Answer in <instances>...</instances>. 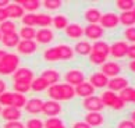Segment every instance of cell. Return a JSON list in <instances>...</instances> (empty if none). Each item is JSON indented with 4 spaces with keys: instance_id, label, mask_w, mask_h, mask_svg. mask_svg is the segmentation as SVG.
Here are the masks:
<instances>
[{
    "instance_id": "28",
    "label": "cell",
    "mask_w": 135,
    "mask_h": 128,
    "mask_svg": "<svg viewBox=\"0 0 135 128\" xmlns=\"http://www.w3.org/2000/svg\"><path fill=\"white\" fill-rule=\"evenodd\" d=\"M49 82L46 80H43L42 77H38V78H33V81L31 82V89L35 92H42V91H46L49 89Z\"/></svg>"
},
{
    "instance_id": "41",
    "label": "cell",
    "mask_w": 135,
    "mask_h": 128,
    "mask_svg": "<svg viewBox=\"0 0 135 128\" xmlns=\"http://www.w3.org/2000/svg\"><path fill=\"white\" fill-rule=\"evenodd\" d=\"M13 93L14 92H4L0 95V106H4V107H7V106H11V103H13Z\"/></svg>"
},
{
    "instance_id": "29",
    "label": "cell",
    "mask_w": 135,
    "mask_h": 128,
    "mask_svg": "<svg viewBox=\"0 0 135 128\" xmlns=\"http://www.w3.org/2000/svg\"><path fill=\"white\" fill-rule=\"evenodd\" d=\"M18 35H20V39H22V41H35L36 29L31 27H22L21 31L18 32Z\"/></svg>"
},
{
    "instance_id": "44",
    "label": "cell",
    "mask_w": 135,
    "mask_h": 128,
    "mask_svg": "<svg viewBox=\"0 0 135 128\" xmlns=\"http://www.w3.org/2000/svg\"><path fill=\"white\" fill-rule=\"evenodd\" d=\"M63 124L61 119H57V117H49V119L43 122L45 128H52V127H56V125H60Z\"/></svg>"
},
{
    "instance_id": "61",
    "label": "cell",
    "mask_w": 135,
    "mask_h": 128,
    "mask_svg": "<svg viewBox=\"0 0 135 128\" xmlns=\"http://www.w3.org/2000/svg\"><path fill=\"white\" fill-rule=\"evenodd\" d=\"M0 42H2V33H0Z\"/></svg>"
},
{
    "instance_id": "40",
    "label": "cell",
    "mask_w": 135,
    "mask_h": 128,
    "mask_svg": "<svg viewBox=\"0 0 135 128\" xmlns=\"http://www.w3.org/2000/svg\"><path fill=\"white\" fill-rule=\"evenodd\" d=\"M22 22H24V27H31V28H35V27H36V14H33V13L24 14V17H22Z\"/></svg>"
},
{
    "instance_id": "3",
    "label": "cell",
    "mask_w": 135,
    "mask_h": 128,
    "mask_svg": "<svg viewBox=\"0 0 135 128\" xmlns=\"http://www.w3.org/2000/svg\"><path fill=\"white\" fill-rule=\"evenodd\" d=\"M14 82H22V83H31L33 81V71L27 67L17 68L16 72L13 74Z\"/></svg>"
},
{
    "instance_id": "15",
    "label": "cell",
    "mask_w": 135,
    "mask_h": 128,
    "mask_svg": "<svg viewBox=\"0 0 135 128\" xmlns=\"http://www.w3.org/2000/svg\"><path fill=\"white\" fill-rule=\"evenodd\" d=\"M104 121V117L100 111H88L85 116V122L91 127H99L102 125Z\"/></svg>"
},
{
    "instance_id": "16",
    "label": "cell",
    "mask_w": 135,
    "mask_h": 128,
    "mask_svg": "<svg viewBox=\"0 0 135 128\" xmlns=\"http://www.w3.org/2000/svg\"><path fill=\"white\" fill-rule=\"evenodd\" d=\"M95 93V88L91 85V82H86L84 81L82 83L75 86V95L77 96H81V97H89V96H93Z\"/></svg>"
},
{
    "instance_id": "20",
    "label": "cell",
    "mask_w": 135,
    "mask_h": 128,
    "mask_svg": "<svg viewBox=\"0 0 135 128\" xmlns=\"http://www.w3.org/2000/svg\"><path fill=\"white\" fill-rule=\"evenodd\" d=\"M84 17L89 24H99L100 22V18H102V13L99 11L98 8L91 7V8H88L86 11H85Z\"/></svg>"
},
{
    "instance_id": "11",
    "label": "cell",
    "mask_w": 135,
    "mask_h": 128,
    "mask_svg": "<svg viewBox=\"0 0 135 128\" xmlns=\"http://www.w3.org/2000/svg\"><path fill=\"white\" fill-rule=\"evenodd\" d=\"M84 81H85V75L81 70H70L66 74V82L73 85L74 88L79 85V83H82Z\"/></svg>"
},
{
    "instance_id": "58",
    "label": "cell",
    "mask_w": 135,
    "mask_h": 128,
    "mask_svg": "<svg viewBox=\"0 0 135 128\" xmlns=\"http://www.w3.org/2000/svg\"><path fill=\"white\" fill-rule=\"evenodd\" d=\"M52 128H66L64 124H60V125H56V127H52Z\"/></svg>"
},
{
    "instance_id": "36",
    "label": "cell",
    "mask_w": 135,
    "mask_h": 128,
    "mask_svg": "<svg viewBox=\"0 0 135 128\" xmlns=\"http://www.w3.org/2000/svg\"><path fill=\"white\" fill-rule=\"evenodd\" d=\"M13 32H16V24H14V21L7 19V21L0 24V33L2 35H7V33H13Z\"/></svg>"
},
{
    "instance_id": "42",
    "label": "cell",
    "mask_w": 135,
    "mask_h": 128,
    "mask_svg": "<svg viewBox=\"0 0 135 128\" xmlns=\"http://www.w3.org/2000/svg\"><path fill=\"white\" fill-rule=\"evenodd\" d=\"M63 6L61 0H45L43 2V7L47 10H59Z\"/></svg>"
},
{
    "instance_id": "33",
    "label": "cell",
    "mask_w": 135,
    "mask_h": 128,
    "mask_svg": "<svg viewBox=\"0 0 135 128\" xmlns=\"http://www.w3.org/2000/svg\"><path fill=\"white\" fill-rule=\"evenodd\" d=\"M43 58L46 61H57V60H60V53H59L57 46L49 47L47 50L43 53Z\"/></svg>"
},
{
    "instance_id": "5",
    "label": "cell",
    "mask_w": 135,
    "mask_h": 128,
    "mask_svg": "<svg viewBox=\"0 0 135 128\" xmlns=\"http://www.w3.org/2000/svg\"><path fill=\"white\" fill-rule=\"evenodd\" d=\"M104 33V29L99 24H88L84 28V35L91 41H99Z\"/></svg>"
},
{
    "instance_id": "39",
    "label": "cell",
    "mask_w": 135,
    "mask_h": 128,
    "mask_svg": "<svg viewBox=\"0 0 135 128\" xmlns=\"http://www.w3.org/2000/svg\"><path fill=\"white\" fill-rule=\"evenodd\" d=\"M134 89H135V88H131V86L126 88V89H123L121 92H120L118 97H120V99H121V100H123L124 103L132 102V96H134Z\"/></svg>"
},
{
    "instance_id": "34",
    "label": "cell",
    "mask_w": 135,
    "mask_h": 128,
    "mask_svg": "<svg viewBox=\"0 0 135 128\" xmlns=\"http://www.w3.org/2000/svg\"><path fill=\"white\" fill-rule=\"evenodd\" d=\"M27 100H28V99H27L25 95L14 92V93H13V103H11V106H13V107H17V109H21V107H25Z\"/></svg>"
},
{
    "instance_id": "50",
    "label": "cell",
    "mask_w": 135,
    "mask_h": 128,
    "mask_svg": "<svg viewBox=\"0 0 135 128\" xmlns=\"http://www.w3.org/2000/svg\"><path fill=\"white\" fill-rule=\"evenodd\" d=\"M127 56L131 58V60H135V43H134V45H129V46H128Z\"/></svg>"
},
{
    "instance_id": "17",
    "label": "cell",
    "mask_w": 135,
    "mask_h": 128,
    "mask_svg": "<svg viewBox=\"0 0 135 128\" xmlns=\"http://www.w3.org/2000/svg\"><path fill=\"white\" fill-rule=\"evenodd\" d=\"M42 107H43V100L38 99V97H33V99L27 100L25 110L29 114H39V113H42Z\"/></svg>"
},
{
    "instance_id": "13",
    "label": "cell",
    "mask_w": 135,
    "mask_h": 128,
    "mask_svg": "<svg viewBox=\"0 0 135 128\" xmlns=\"http://www.w3.org/2000/svg\"><path fill=\"white\" fill-rule=\"evenodd\" d=\"M0 116L6 121H17L21 119V110L17 109V107H13V106H7V107H3Z\"/></svg>"
},
{
    "instance_id": "56",
    "label": "cell",
    "mask_w": 135,
    "mask_h": 128,
    "mask_svg": "<svg viewBox=\"0 0 135 128\" xmlns=\"http://www.w3.org/2000/svg\"><path fill=\"white\" fill-rule=\"evenodd\" d=\"M6 55H7V52H4V50H2V49H0V61L3 60V58H4V56H6Z\"/></svg>"
},
{
    "instance_id": "51",
    "label": "cell",
    "mask_w": 135,
    "mask_h": 128,
    "mask_svg": "<svg viewBox=\"0 0 135 128\" xmlns=\"http://www.w3.org/2000/svg\"><path fill=\"white\" fill-rule=\"evenodd\" d=\"M7 19H8V14L6 11V8H0V24L7 21Z\"/></svg>"
},
{
    "instance_id": "37",
    "label": "cell",
    "mask_w": 135,
    "mask_h": 128,
    "mask_svg": "<svg viewBox=\"0 0 135 128\" xmlns=\"http://www.w3.org/2000/svg\"><path fill=\"white\" fill-rule=\"evenodd\" d=\"M89 61H91L92 64H95V66H103V64L107 61V56L92 52L91 55H89Z\"/></svg>"
},
{
    "instance_id": "21",
    "label": "cell",
    "mask_w": 135,
    "mask_h": 128,
    "mask_svg": "<svg viewBox=\"0 0 135 128\" xmlns=\"http://www.w3.org/2000/svg\"><path fill=\"white\" fill-rule=\"evenodd\" d=\"M6 11L8 14V18H22L24 17V8L17 3H10L6 7Z\"/></svg>"
},
{
    "instance_id": "2",
    "label": "cell",
    "mask_w": 135,
    "mask_h": 128,
    "mask_svg": "<svg viewBox=\"0 0 135 128\" xmlns=\"http://www.w3.org/2000/svg\"><path fill=\"white\" fill-rule=\"evenodd\" d=\"M18 64H20V57L14 53H7L3 60L0 61V74L2 75L14 74L18 68Z\"/></svg>"
},
{
    "instance_id": "30",
    "label": "cell",
    "mask_w": 135,
    "mask_h": 128,
    "mask_svg": "<svg viewBox=\"0 0 135 128\" xmlns=\"http://www.w3.org/2000/svg\"><path fill=\"white\" fill-rule=\"evenodd\" d=\"M59 53H60V60H71L74 57V49L68 45H59Z\"/></svg>"
},
{
    "instance_id": "26",
    "label": "cell",
    "mask_w": 135,
    "mask_h": 128,
    "mask_svg": "<svg viewBox=\"0 0 135 128\" xmlns=\"http://www.w3.org/2000/svg\"><path fill=\"white\" fill-rule=\"evenodd\" d=\"M118 19L123 25H126L127 28L135 27V14L132 11H123L118 16Z\"/></svg>"
},
{
    "instance_id": "24",
    "label": "cell",
    "mask_w": 135,
    "mask_h": 128,
    "mask_svg": "<svg viewBox=\"0 0 135 128\" xmlns=\"http://www.w3.org/2000/svg\"><path fill=\"white\" fill-rule=\"evenodd\" d=\"M41 77L43 78V80H46V81L49 82V85L59 83V81H60V74H59V71L52 70V68H49V70H45V71L41 74Z\"/></svg>"
},
{
    "instance_id": "10",
    "label": "cell",
    "mask_w": 135,
    "mask_h": 128,
    "mask_svg": "<svg viewBox=\"0 0 135 128\" xmlns=\"http://www.w3.org/2000/svg\"><path fill=\"white\" fill-rule=\"evenodd\" d=\"M102 74H104L107 78H114V77H118V74L121 72V66L118 63H114V61H106L102 66Z\"/></svg>"
},
{
    "instance_id": "57",
    "label": "cell",
    "mask_w": 135,
    "mask_h": 128,
    "mask_svg": "<svg viewBox=\"0 0 135 128\" xmlns=\"http://www.w3.org/2000/svg\"><path fill=\"white\" fill-rule=\"evenodd\" d=\"M129 120H131V121L134 122V124H135V110L131 113V114H129Z\"/></svg>"
},
{
    "instance_id": "31",
    "label": "cell",
    "mask_w": 135,
    "mask_h": 128,
    "mask_svg": "<svg viewBox=\"0 0 135 128\" xmlns=\"http://www.w3.org/2000/svg\"><path fill=\"white\" fill-rule=\"evenodd\" d=\"M92 52L100 53V55H104V56H109L110 55V46L107 45L106 42H103V41H96L92 45Z\"/></svg>"
},
{
    "instance_id": "49",
    "label": "cell",
    "mask_w": 135,
    "mask_h": 128,
    "mask_svg": "<svg viewBox=\"0 0 135 128\" xmlns=\"http://www.w3.org/2000/svg\"><path fill=\"white\" fill-rule=\"evenodd\" d=\"M124 107H126V103H124V102H123V100L118 97V99L116 100V103L113 105V107H112V109H113V110H123Z\"/></svg>"
},
{
    "instance_id": "1",
    "label": "cell",
    "mask_w": 135,
    "mask_h": 128,
    "mask_svg": "<svg viewBox=\"0 0 135 128\" xmlns=\"http://www.w3.org/2000/svg\"><path fill=\"white\" fill-rule=\"evenodd\" d=\"M47 95L52 100H71L75 96V88L70 83H54L47 89Z\"/></svg>"
},
{
    "instance_id": "43",
    "label": "cell",
    "mask_w": 135,
    "mask_h": 128,
    "mask_svg": "<svg viewBox=\"0 0 135 128\" xmlns=\"http://www.w3.org/2000/svg\"><path fill=\"white\" fill-rule=\"evenodd\" d=\"M14 91L17 93L25 95L28 91H31V83H22V82H14Z\"/></svg>"
},
{
    "instance_id": "27",
    "label": "cell",
    "mask_w": 135,
    "mask_h": 128,
    "mask_svg": "<svg viewBox=\"0 0 135 128\" xmlns=\"http://www.w3.org/2000/svg\"><path fill=\"white\" fill-rule=\"evenodd\" d=\"M17 4H20L24 10H27L29 13H33L41 7V2L39 0H18Z\"/></svg>"
},
{
    "instance_id": "55",
    "label": "cell",
    "mask_w": 135,
    "mask_h": 128,
    "mask_svg": "<svg viewBox=\"0 0 135 128\" xmlns=\"http://www.w3.org/2000/svg\"><path fill=\"white\" fill-rule=\"evenodd\" d=\"M128 67H129V70H131L132 72H135V60H131V61H129Z\"/></svg>"
},
{
    "instance_id": "7",
    "label": "cell",
    "mask_w": 135,
    "mask_h": 128,
    "mask_svg": "<svg viewBox=\"0 0 135 128\" xmlns=\"http://www.w3.org/2000/svg\"><path fill=\"white\" fill-rule=\"evenodd\" d=\"M120 24V19H118V16L116 13H106V14H102V18H100V25L103 29H112V28H116Z\"/></svg>"
},
{
    "instance_id": "19",
    "label": "cell",
    "mask_w": 135,
    "mask_h": 128,
    "mask_svg": "<svg viewBox=\"0 0 135 128\" xmlns=\"http://www.w3.org/2000/svg\"><path fill=\"white\" fill-rule=\"evenodd\" d=\"M2 43L6 47H17L18 43H20V35H18V32L2 35Z\"/></svg>"
},
{
    "instance_id": "46",
    "label": "cell",
    "mask_w": 135,
    "mask_h": 128,
    "mask_svg": "<svg viewBox=\"0 0 135 128\" xmlns=\"http://www.w3.org/2000/svg\"><path fill=\"white\" fill-rule=\"evenodd\" d=\"M124 36L128 42H131L132 45L135 43V27H129L124 31Z\"/></svg>"
},
{
    "instance_id": "59",
    "label": "cell",
    "mask_w": 135,
    "mask_h": 128,
    "mask_svg": "<svg viewBox=\"0 0 135 128\" xmlns=\"http://www.w3.org/2000/svg\"><path fill=\"white\" fill-rule=\"evenodd\" d=\"M132 103H135V89H134V96H132Z\"/></svg>"
},
{
    "instance_id": "52",
    "label": "cell",
    "mask_w": 135,
    "mask_h": 128,
    "mask_svg": "<svg viewBox=\"0 0 135 128\" xmlns=\"http://www.w3.org/2000/svg\"><path fill=\"white\" fill-rule=\"evenodd\" d=\"M73 128H92L89 124H86L85 121H78V122H75V124L73 125Z\"/></svg>"
},
{
    "instance_id": "6",
    "label": "cell",
    "mask_w": 135,
    "mask_h": 128,
    "mask_svg": "<svg viewBox=\"0 0 135 128\" xmlns=\"http://www.w3.org/2000/svg\"><path fill=\"white\" fill-rule=\"evenodd\" d=\"M42 113L46 114L47 117H57L61 113V105L56 100H46L43 102V107H42Z\"/></svg>"
},
{
    "instance_id": "54",
    "label": "cell",
    "mask_w": 135,
    "mask_h": 128,
    "mask_svg": "<svg viewBox=\"0 0 135 128\" xmlns=\"http://www.w3.org/2000/svg\"><path fill=\"white\" fill-rule=\"evenodd\" d=\"M8 4H10L8 0H0V8H6Z\"/></svg>"
},
{
    "instance_id": "48",
    "label": "cell",
    "mask_w": 135,
    "mask_h": 128,
    "mask_svg": "<svg viewBox=\"0 0 135 128\" xmlns=\"http://www.w3.org/2000/svg\"><path fill=\"white\" fill-rule=\"evenodd\" d=\"M117 128H135V124L131 120H124L121 122H118Z\"/></svg>"
},
{
    "instance_id": "23",
    "label": "cell",
    "mask_w": 135,
    "mask_h": 128,
    "mask_svg": "<svg viewBox=\"0 0 135 128\" xmlns=\"http://www.w3.org/2000/svg\"><path fill=\"white\" fill-rule=\"evenodd\" d=\"M66 33L68 38L71 39H79L84 35V28L79 25V24H70L66 28Z\"/></svg>"
},
{
    "instance_id": "8",
    "label": "cell",
    "mask_w": 135,
    "mask_h": 128,
    "mask_svg": "<svg viewBox=\"0 0 135 128\" xmlns=\"http://www.w3.org/2000/svg\"><path fill=\"white\" fill-rule=\"evenodd\" d=\"M128 43L127 42H121V41H118V42H114L112 46H110V55H112L113 57H116V58H123V57H126L127 56V53H128Z\"/></svg>"
},
{
    "instance_id": "53",
    "label": "cell",
    "mask_w": 135,
    "mask_h": 128,
    "mask_svg": "<svg viewBox=\"0 0 135 128\" xmlns=\"http://www.w3.org/2000/svg\"><path fill=\"white\" fill-rule=\"evenodd\" d=\"M6 92V82H4L3 80H0V95L2 93Z\"/></svg>"
},
{
    "instance_id": "60",
    "label": "cell",
    "mask_w": 135,
    "mask_h": 128,
    "mask_svg": "<svg viewBox=\"0 0 135 128\" xmlns=\"http://www.w3.org/2000/svg\"><path fill=\"white\" fill-rule=\"evenodd\" d=\"M2 110H3V107H2V106H0V114H2Z\"/></svg>"
},
{
    "instance_id": "35",
    "label": "cell",
    "mask_w": 135,
    "mask_h": 128,
    "mask_svg": "<svg viewBox=\"0 0 135 128\" xmlns=\"http://www.w3.org/2000/svg\"><path fill=\"white\" fill-rule=\"evenodd\" d=\"M53 17H50L49 14H36V25L42 28H47L49 25H52Z\"/></svg>"
},
{
    "instance_id": "12",
    "label": "cell",
    "mask_w": 135,
    "mask_h": 128,
    "mask_svg": "<svg viewBox=\"0 0 135 128\" xmlns=\"http://www.w3.org/2000/svg\"><path fill=\"white\" fill-rule=\"evenodd\" d=\"M17 50L18 53L21 55H33L35 52L38 50V43L35 41H20L18 46H17Z\"/></svg>"
},
{
    "instance_id": "45",
    "label": "cell",
    "mask_w": 135,
    "mask_h": 128,
    "mask_svg": "<svg viewBox=\"0 0 135 128\" xmlns=\"http://www.w3.org/2000/svg\"><path fill=\"white\" fill-rule=\"evenodd\" d=\"M25 128H45L43 121L39 119H31L28 120V122L25 124Z\"/></svg>"
},
{
    "instance_id": "14",
    "label": "cell",
    "mask_w": 135,
    "mask_h": 128,
    "mask_svg": "<svg viewBox=\"0 0 135 128\" xmlns=\"http://www.w3.org/2000/svg\"><path fill=\"white\" fill-rule=\"evenodd\" d=\"M54 38V33L52 29H47V28H42L36 31V36H35V41L38 43H42V45H47L50 43Z\"/></svg>"
},
{
    "instance_id": "32",
    "label": "cell",
    "mask_w": 135,
    "mask_h": 128,
    "mask_svg": "<svg viewBox=\"0 0 135 128\" xmlns=\"http://www.w3.org/2000/svg\"><path fill=\"white\" fill-rule=\"evenodd\" d=\"M52 24L54 25V28H56V29H66L70 25L67 16H63V14H59V16L53 17V22Z\"/></svg>"
},
{
    "instance_id": "4",
    "label": "cell",
    "mask_w": 135,
    "mask_h": 128,
    "mask_svg": "<svg viewBox=\"0 0 135 128\" xmlns=\"http://www.w3.org/2000/svg\"><path fill=\"white\" fill-rule=\"evenodd\" d=\"M82 106L84 109H86L88 111H102L104 109V105L102 99L99 96H89V97H85L84 102H82Z\"/></svg>"
},
{
    "instance_id": "18",
    "label": "cell",
    "mask_w": 135,
    "mask_h": 128,
    "mask_svg": "<svg viewBox=\"0 0 135 128\" xmlns=\"http://www.w3.org/2000/svg\"><path fill=\"white\" fill-rule=\"evenodd\" d=\"M89 82H91V85L95 89H96V88H104V86H107V83H109V78L102 72H95V74H92Z\"/></svg>"
},
{
    "instance_id": "25",
    "label": "cell",
    "mask_w": 135,
    "mask_h": 128,
    "mask_svg": "<svg viewBox=\"0 0 135 128\" xmlns=\"http://www.w3.org/2000/svg\"><path fill=\"white\" fill-rule=\"evenodd\" d=\"M100 99H102V102H103L104 107H113V105H114V103H116V100L118 99V95H117L116 92H113V91H106V92L102 93Z\"/></svg>"
},
{
    "instance_id": "47",
    "label": "cell",
    "mask_w": 135,
    "mask_h": 128,
    "mask_svg": "<svg viewBox=\"0 0 135 128\" xmlns=\"http://www.w3.org/2000/svg\"><path fill=\"white\" fill-rule=\"evenodd\" d=\"M4 128H25V124H22L20 120L17 121H7Z\"/></svg>"
},
{
    "instance_id": "62",
    "label": "cell",
    "mask_w": 135,
    "mask_h": 128,
    "mask_svg": "<svg viewBox=\"0 0 135 128\" xmlns=\"http://www.w3.org/2000/svg\"><path fill=\"white\" fill-rule=\"evenodd\" d=\"M132 13H134V14H135V7H134V10H132Z\"/></svg>"
},
{
    "instance_id": "22",
    "label": "cell",
    "mask_w": 135,
    "mask_h": 128,
    "mask_svg": "<svg viewBox=\"0 0 135 128\" xmlns=\"http://www.w3.org/2000/svg\"><path fill=\"white\" fill-rule=\"evenodd\" d=\"M74 53L79 56H89L92 53V45L86 41H81L74 46Z\"/></svg>"
},
{
    "instance_id": "9",
    "label": "cell",
    "mask_w": 135,
    "mask_h": 128,
    "mask_svg": "<svg viewBox=\"0 0 135 128\" xmlns=\"http://www.w3.org/2000/svg\"><path fill=\"white\" fill-rule=\"evenodd\" d=\"M129 82L127 78L124 77H114V78H110L109 83H107V88L109 91H113V92H121L123 89L128 88Z\"/></svg>"
},
{
    "instance_id": "38",
    "label": "cell",
    "mask_w": 135,
    "mask_h": 128,
    "mask_svg": "<svg viewBox=\"0 0 135 128\" xmlns=\"http://www.w3.org/2000/svg\"><path fill=\"white\" fill-rule=\"evenodd\" d=\"M116 6L121 11H132L135 7V2L134 0H117Z\"/></svg>"
}]
</instances>
